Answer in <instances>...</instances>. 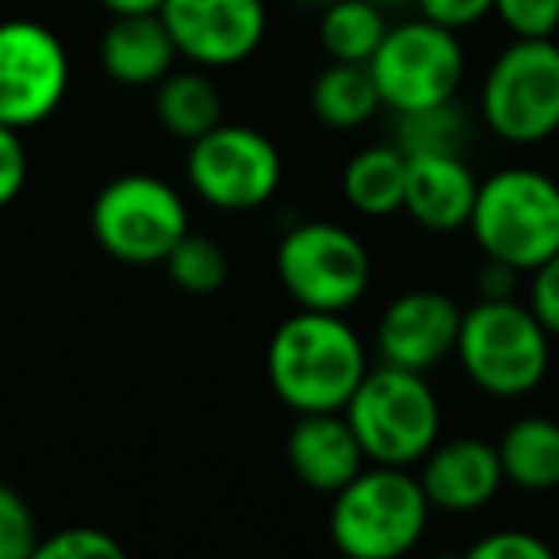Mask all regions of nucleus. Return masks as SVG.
<instances>
[{
  "label": "nucleus",
  "mask_w": 559,
  "mask_h": 559,
  "mask_svg": "<svg viewBox=\"0 0 559 559\" xmlns=\"http://www.w3.org/2000/svg\"><path fill=\"white\" fill-rule=\"evenodd\" d=\"M368 372L360 334L334 311H304L284 319L264 349V376L292 414L345 411Z\"/></svg>",
  "instance_id": "1"
},
{
  "label": "nucleus",
  "mask_w": 559,
  "mask_h": 559,
  "mask_svg": "<svg viewBox=\"0 0 559 559\" xmlns=\"http://www.w3.org/2000/svg\"><path fill=\"white\" fill-rule=\"evenodd\" d=\"M467 230L483 257L533 272L559 253V180L525 165L490 173L479 180Z\"/></svg>",
  "instance_id": "2"
},
{
  "label": "nucleus",
  "mask_w": 559,
  "mask_h": 559,
  "mask_svg": "<svg viewBox=\"0 0 559 559\" xmlns=\"http://www.w3.org/2000/svg\"><path fill=\"white\" fill-rule=\"evenodd\" d=\"M429 498L406 467L372 464L330 502V540L353 559H399L418 548L429 525Z\"/></svg>",
  "instance_id": "3"
},
{
  "label": "nucleus",
  "mask_w": 559,
  "mask_h": 559,
  "mask_svg": "<svg viewBox=\"0 0 559 559\" xmlns=\"http://www.w3.org/2000/svg\"><path fill=\"white\" fill-rule=\"evenodd\" d=\"M464 376L490 399H525L551 368V334L528 304L479 299L460 319L456 353Z\"/></svg>",
  "instance_id": "4"
},
{
  "label": "nucleus",
  "mask_w": 559,
  "mask_h": 559,
  "mask_svg": "<svg viewBox=\"0 0 559 559\" xmlns=\"http://www.w3.org/2000/svg\"><path fill=\"white\" fill-rule=\"evenodd\" d=\"M353 433L368 464L414 467L441 441V399L426 372L399 365L368 368L360 388L345 403Z\"/></svg>",
  "instance_id": "5"
},
{
  "label": "nucleus",
  "mask_w": 559,
  "mask_h": 559,
  "mask_svg": "<svg viewBox=\"0 0 559 559\" xmlns=\"http://www.w3.org/2000/svg\"><path fill=\"white\" fill-rule=\"evenodd\" d=\"M479 116L495 139L536 146L559 134V47L551 39H513L487 66Z\"/></svg>",
  "instance_id": "6"
},
{
  "label": "nucleus",
  "mask_w": 559,
  "mask_h": 559,
  "mask_svg": "<svg viewBox=\"0 0 559 559\" xmlns=\"http://www.w3.org/2000/svg\"><path fill=\"white\" fill-rule=\"evenodd\" d=\"M88 226L100 249L119 264H165L188 234V203L169 180L150 173H123L96 192Z\"/></svg>",
  "instance_id": "7"
},
{
  "label": "nucleus",
  "mask_w": 559,
  "mask_h": 559,
  "mask_svg": "<svg viewBox=\"0 0 559 559\" xmlns=\"http://www.w3.org/2000/svg\"><path fill=\"white\" fill-rule=\"evenodd\" d=\"M464 66L467 55L460 32H449L426 16L391 24L376 55L368 58L380 100L391 116L456 100Z\"/></svg>",
  "instance_id": "8"
},
{
  "label": "nucleus",
  "mask_w": 559,
  "mask_h": 559,
  "mask_svg": "<svg viewBox=\"0 0 559 559\" xmlns=\"http://www.w3.org/2000/svg\"><path fill=\"white\" fill-rule=\"evenodd\" d=\"M276 276L304 311L345 314L365 299L372 284V257L353 230L311 218L280 238Z\"/></svg>",
  "instance_id": "9"
},
{
  "label": "nucleus",
  "mask_w": 559,
  "mask_h": 559,
  "mask_svg": "<svg viewBox=\"0 0 559 559\" xmlns=\"http://www.w3.org/2000/svg\"><path fill=\"white\" fill-rule=\"evenodd\" d=\"M188 185L215 211H253L276 195L284 157L264 131L246 123H218L188 142Z\"/></svg>",
  "instance_id": "10"
},
{
  "label": "nucleus",
  "mask_w": 559,
  "mask_h": 559,
  "mask_svg": "<svg viewBox=\"0 0 559 559\" xmlns=\"http://www.w3.org/2000/svg\"><path fill=\"white\" fill-rule=\"evenodd\" d=\"M70 93V55L35 20L0 24V123L27 131L62 108Z\"/></svg>",
  "instance_id": "11"
},
{
  "label": "nucleus",
  "mask_w": 559,
  "mask_h": 559,
  "mask_svg": "<svg viewBox=\"0 0 559 559\" xmlns=\"http://www.w3.org/2000/svg\"><path fill=\"white\" fill-rule=\"evenodd\" d=\"M162 24L177 55L200 70H226L253 58L269 32L264 0H165Z\"/></svg>",
  "instance_id": "12"
},
{
  "label": "nucleus",
  "mask_w": 559,
  "mask_h": 559,
  "mask_svg": "<svg viewBox=\"0 0 559 559\" xmlns=\"http://www.w3.org/2000/svg\"><path fill=\"white\" fill-rule=\"evenodd\" d=\"M460 319H464V311L444 292H403V296L383 307L380 326H376L380 360L383 365L411 368V372H429V368H437L444 357L456 353Z\"/></svg>",
  "instance_id": "13"
},
{
  "label": "nucleus",
  "mask_w": 559,
  "mask_h": 559,
  "mask_svg": "<svg viewBox=\"0 0 559 559\" xmlns=\"http://www.w3.org/2000/svg\"><path fill=\"white\" fill-rule=\"evenodd\" d=\"M418 483L433 510L475 513L495 502L506 475L498 449L490 441H483V437H449V441H437L421 456Z\"/></svg>",
  "instance_id": "14"
},
{
  "label": "nucleus",
  "mask_w": 559,
  "mask_h": 559,
  "mask_svg": "<svg viewBox=\"0 0 559 559\" xmlns=\"http://www.w3.org/2000/svg\"><path fill=\"white\" fill-rule=\"evenodd\" d=\"M288 464L304 487L337 495L345 483L365 472L368 456L345 411H314L296 414V426L288 433Z\"/></svg>",
  "instance_id": "15"
},
{
  "label": "nucleus",
  "mask_w": 559,
  "mask_h": 559,
  "mask_svg": "<svg viewBox=\"0 0 559 559\" xmlns=\"http://www.w3.org/2000/svg\"><path fill=\"white\" fill-rule=\"evenodd\" d=\"M479 192V177L464 154H411L406 157L403 211L429 234H456L467 226Z\"/></svg>",
  "instance_id": "16"
},
{
  "label": "nucleus",
  "mask_w": 559,
  "mask_h": 559,
  "mask_svg": "<svg viewBox=\"0 0 559 559\" xmlns=\"http://www.w3.org/2000/svg\"><path fill=\"white\" fill-rule=\"evenodd\" d=\"M177 43L157 12L111 16L100 39V66L116 85L154 88L177 66Z\"/></svg>",
  "instance_id": "17"
},
{
  "label": "nucleus",
  "mask_w": 559,
  "mask_h": 559,
  "mask_svg": "<svg viewBox=\"0 0 559 559\" xmlns=\"http://www.w3.org/2000/svg\"><path fill=\"white\" fill-rule=\"evenodd\" d=\"M498 460H502L506 483L518 490H559V421L544 414H525L498 437Z\"/></svg>",
  "instance_id": "18"
},
{
  "label": "nucleus",
  "mask_w": 559,
  "mask_h": 559,
  "mask_svg": "<svg viewBox=\"0 0 559 559\" xmlns=\"http://www.w3.org/2000/svg\"><path fill=\"white\" fill-rule=\"evenodd\" d=\"M154 116L173 139L195 142L223 123V93L207 73L195 70H169L154 85Z\"/></svg>",
  "instance_id": "19"
},
{
  "label": "nucleus",
  "mask_w": 559,
  "mask_h": 559,
  "mask_svg": "<svg viewBox=\"0 0 559 559\" xmlns=\"http://www.w3.org/2000/svg\"><path fill=\"white\" fill-rule=\"evenodd\" d=\"M342 192L349 207L368 218L399 215L406 192V154L395 142L357 150L342 173Z\"/></svg>",
  "instance_id": "20"
},
{
  "label": "nucleus",
  "mask_w": 559,
  "mask_h": 559,
  "mask_svg": "<svg viewBox=\"0 0 559 559\" xmlns=\"http://www.w3.org/2000/svg\"><path fill=\"white\" fill-rule=\"evenodd\" d=\"M311 111L330 131H357L383 108L368 62H330L311 81Z\"/></svg>",
  "instance_id": "21"
},
{
  "label": "nucleus",
  "mask_w": 559,
  "mask_h": 559,
  "mask_svg": "<svg viewBox=\"0 0 559 559\" xmlns=\"http://www.w3.org/2000/svg\"><path fill=\"white\" fill-rule=\"evenodd\" d=\"M388 12L372 0H326L319 39L330 62H368L388 35Z\"/></svg>",
  "instance_id": "22"
},
{
  "label": "nucleus",
  "mask_w": 559,
  "mask_h": 559,
  "mask_svg": "<svg viewBox=\"0 0 559 559\" xmlns=\"http://www.w3.org/2000/svg\"><path fill=\"white\" fill-rule=\"evenodd\" d=\"M395 146L411 154H464L467 119L460 116L456 100L433 104V108L403 111L395 116Z\"/></svg>",
  "instance_id": "23"
},
{
  "label": "nucleus",
  "mask_w": 559,
  "mask_h": 559,
  "mask_svg": "<svg viewBox=\"0 0 559 559\" xmlns=\"http://www.w3.org/2000/svg\"><path fill=\"white\" fill-rule=\"evenodd\" d=\"M165 272L185 296H215L230 276V261H226V249L215 238L188 230L173 246V253L165 257Z\"/></svg>",
  "instance_id": "24"
},
{
  "label": "nucleus",
  "mask_w": 559,
  "mask_h": 559,
  "mask_svg": "<svg viewBox=\"0 0 559 559\" xmlns=\"http://www.w3.org/2000/svg\"><path fill=\"white\" fill-rule=\"evenodd\" d=\"M123 551L127 548L108 528H93V525L58 528L50 536H39V544H35V556L39 559H119Z\"/></svg>",
  "instance_id": "25"
},
{
  "label": "nucleus",
  "mask_w": 559,
  "mask_h": 559,
  "mask_svg": "<svg viewBox=\"0 0 559 559\" xmlns=\"http://www.w3.org/2000/svg\"><path fill=\"white\" fill-rule=\"evenodd\" d=\"M39 544V521H35L27 498L16 487L0 483V559H27Z\"/></svg>",
  "instance_id": "26"
},
{
  "label": "nucleus",
  "mask_w": 559,
  "mask_h": 559,
  "mask_svg": "<svg viewBox=\"0 0 559 559\" xmlns=\"http://www.w3.org/2000/svg\"><path fill=\"white\" fill-rule=\"evenodd\" d=\"M495 16L513 39H551L559 32V0H495Z\"/></svg>",
  "instance_id": "27"
},
{
  "label": "nucleus",
  "mask_w": 559,
  "mask_h": 559,
  "mask_svg": "<svg viewBox=\"0 0 559 559\" xmlns=\"http://www.w3.org/2000/svg\"><path fill=\"white\" fill-rule=\"evenodd\" d=\"M472 559H548L551 548L540 536L525 533V528H498L487 533L467 548Z\"/></svg>",
  "instance_id": "28"
},
{
  "label": "nucleus",
  "mask_w": 559,
  "mask_h": 559,
  "mask_svg": "<svg viewBox=\"0 0 559 559\" xmlns=\"http://www.w3.org/2000/svg\"><path fill=\"white\" fill-rule=\"evenodd\" d=\"M528 307L551 337H559V253L528 272Z\"/></svg>",
  "instance_id": "29"
},
{
  "label": "nucleus",
  "mask_w": 559,
  "mask_h": 559,
  "mask_svg": "<svg viewBox=\"0 0 559 559\" xmlns=\"http://www.w3.org/2000/svg\"><path fill=\"white\" fill-rule=\"evenodd\" d=\"M27 185V146L16 127L0 123V207L16 203Z\"/></svg>",
  "instance_id": "30"
},
{
  "label": "nucleus",
  "mask_w": 559,
  "mask_h": 559,
  "mask_svg": "<svg viewBox=\"0 0 559 559\" xmlns=\"http://www.w3.org/2000/svg\"><path fill=\"white\" fill-rule=\"evenodd\" d=\"M414 9L449 32H467L495 12V0H414Z\"/></svg>",
  "instance_id": "31"
},
{
  "label": "nucleus",
  "mask_w": 559,
  "mask_h": 559,
  "mask_svg": "<svg viewBox=\"0 0 559 559\" xmlns=\"http://www.w3.org/2000/svg\"><path fill=\"white\" fill-rule=\"evenodd\" d=\"M518 276H521L518 269L487 257L479 269V299H513V280Z\"/></svg>",
  "instance_id": "32"
},
{
  "label": "nucleus",
  "mask_w": 559,
  "mask_h": 559,
  "mask_svg": "<svg viewBox=\"0 0 559 559\" xmlns=\"http://www.w3.org/2000/svg\"><path fill=\"white\" fill-rule=\"evenodd\" d=\"M111 16H139V12H162L165 0H100Z\"/></svg>",
  "instance_id": "33"
},
{
  "label": "nucleus",
  "mask_w": 559,
  "mask_h": 559,
  "mask_svg": "<svg viewBox=\"0 0 559 559\" xmlns=\"http://www.w3.org/2000/svg\"><path fill=\"white\" fill-rule=\"evenodd\" d=\"M372 4H380V9L388 12V9H403V4H414V0H372Z\"/></svg>",
  "instance_id": "34"
}]
</instances>
